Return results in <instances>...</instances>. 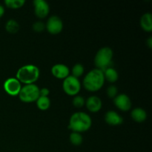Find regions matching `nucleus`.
<instances>
[{
  "label": "nucleus",
  "mask_w": 152,
  "mask_h": 152,
  "mask_svg": "<svg viewBox=\"0 0 152 152\" xmlns=\"http://www.w3.org/2000/svg\"><path fill=\"white\" fill-rule=\"evenodd\" d=\"M132 117L134 121L142 123L146 120L147 114L145 110H143L142 108H137L132 111Z\"/></svg>",
  "instance_id": "15"
},
{
  "label": "nucleus",
  "mask_w": 152,
  "mask_h": 152,
  "mask_svg": "<svg viewBox=\"0 0 152 152\" xmlns=\"http://www.w3.org/2000/svg\"><path fill=\"white\" fill-rule=\"evenodd\" d=\"M86 107L91 112H97L102 108V101L98 96H91L86 101Z\"/></svg>",
  "instance_id": "12"
},
{
  "label": "nucleus",
  "mask_w": 152,
  "mask_h": 152,
  "mask_svg": "<svg viewBox=\"0 0 152 152\" xmlns=\"http://www.w3.org/2000/svg\"><path fill=\"white\" fill-rule=\"evenodd\" d=\"M4 7H3L2 5H1V4H0V18H1V16H3V15H4Z\"/></svg>",
  "instance_id": "26"
},
{
  "label": "nucleus",
  "mask_w": 152,
  "mask_h": 152,
  "mask_svg": "<svg viewBox=\"0 0 152 152\" xmlns=\"http://www.w3.org/2000/svg\"><path fill=\"white\" fill-rule=\"evenodd\" d=\"M21 88V83L16 78H9L4 83V91L10 96H18Z\"/></svg>",
  "instance_id": "7"
},
{
  "label": "nucleus",
  "mask_w": 152,
  "mask_h": 152,
  "mask_svg": "<svg viewBox=\"0 0 152 152\" xmlns=\"http://www.w3.org/2000/svg\"><path fill=\"white\" fill-rule=\"evenodd\" d=\"M114 102L119 109L123 111H129L131 107H132V102H131L130 98L125 94L117 95L114 98Z\"/></svg>",
  "instance_id": "10"
},
{
  "label": "nucleus",
  "mask_w": 152,
  "mask_h": 152,
  "mask_svg": "<svg viewBox=\"0 0 152 152\" xmlns=\"http://www.w3.org/2000/svg\"><path fill=\"white\" fill-rule=\"evenodd\" d=\"M45 27L50 34H57L62 31L63 23L60 18L56 16H52L48 20Z\"/></svg>",
  "instance_id": "8"
},
{
  "label": "nucleus",
  "mask_w": 152,
  "mask_h": 152,
  "mask_svg": "<svg viewBox=\"0 0 152 152\" xmlns=\"http://www.w3.org/2000/svg\"><path fill=\"white\" fill-rule=\"evenodd\" d=\"M105 80H107L110 83H114L118 80V73L114 68H108L103 71Z\"/></svg>",
  "instance_id": "16"
},
{
  "label": "nucleus",
  "mask_w": 152,
  "mask_h": 152,
  "mask_svg": "<svg viewBox=\"0 0 152 152\" xmlns=\"http://www.w3.org/2000/svg\"><path fill=\"white\" fill-rule=\"evenodd\" d=\"M104 83L105 77L103 71L97 68L89 71L83 80V86L85 88L91 92L99 91L103 86Z\"/></svg>",
  "instance_id": "1"
},
{
  "label": "nucleus",
  "mask_w": 152,
  "mask_h": 152,
  "mask_svg": "<svg viewBox=\"0 0 152 152\" xmlns=\"http://www.w3.org/2000/svg\"><path fill=\"white\" fill-rule=\"evenodd\" d=\"M62 87L64 91L67 94L70 96H75L80 91L81 83L78 78H76L73 76H68L64 80Z\"/></svg>",
  "instance_id": "6"
},
{
  "label": "nucleus",
  "mask_w": 152,
  "mask_h": 152,
  "mask_svg": "<svg viewBox=\"0 0 152 152\" xmlns=\"http://www.w3.org/2000/svg\"><path fill=\"white\" fill-rule=\"evenodd\" d=\"M84 73V68L82 64H76L74 65L72 68V76L73 77L78 78L81 77Z\"/></svg>",
  "instance_id": "21"
},
{
  "label": "nucleus",
  "mask_w": 152,
  "mask_h": 152,
  "mask_svg": "<svg viewBox=\"0 0 152 152\" xmlns=\"http://www.w3.org/2000/svg\"><path fill=\"white\" fill-rule=\"evenodd\" d=\"M34 11L37 17L44 19L49 13L50 7L47 1L44 0H35L34 1Z\"/></svg>",
  "instance_id": "9"
},
{
  "label": "nucleus",
  "mask_w": 152,
  "mask_h": 152,
  "mask_svg": "<svg viewBox=\"0 0 152 152\" xmlns=\"http://www.w3.org/2000/svg\"><path fill=\"white\" fill-rule=\"evenodd\" d=\"M85 103H86V100L81 96H76L73 99V105L76 108H82L85 105Z\"/></svg>",
  "instance_id": "22"
},
{
  "label": "nucleus",
  "mask_w": 152,
  "mask_h": 152,
  "mask_svg": "<svg viewBox=\"0 0 152 152\" xmlns=\"http://www.w3.org/2000/svg\"><path fill=\"white\" fill-rule=\"evenodd\" d=\"M5 28L7 32L10 33V34H15L19 31V25L16 21L10 19V20L7 21V23H6Z\"/></svg>",
  "instance_id": "18"
},
{
  "label": "nucleus",
  "mask_w": 152,
  "mask_h": 152,
  "mask_svg": "<svg viewBox=\"0 0 152 152\" xmlns=\"http://www.w3.org/2000/svg\"><path fill=\"white\" fill-rule=\"evenodd\" d=\"M152 16L151 13H145L141 17L140 25L142 29L146 32H151L152 31V22H151Z\"/></svg>",
  "instance_id": "14"
},
{
  "label": "nucleus",
  "mask_w": 152,
  "mask_h": 152,
  "mask_svg": "<svg viewBox=\"0 0 152 152\" xmlns=\"http://www.w3.org/2000/svg\"><path fill=\"white\" fill-rule=\"evenodd\" d=\"M69 68L64 64H56L51 68V73L56 78L65 80L69 76Z\"/></svg>",
  "instance_id": "11"
},
{
  "label": "nucleus",
  "mask_w": 152,
  "mask_h": 152,
  "mask_svg": "<svg viewBox=\"0 0 152 152\" xmlns=\"http://www.w3.org/2000/svg\"><path fill=\"white\" fill-rule=\"evenodd\" d=\"M105 120L108 125L111 126H119L123 122V117L114 111H109L106 113Z\"/></svg>",
  "instance_id": "13"
},
{
  "label": "nucleus",
  "mask_w": 152,
  "mask_h": 152,
  "mask_svg": "<svg viewBox=\"0 0 152 152\" xmlns=\"http://www.w3.org/2000/svg\"><path fill=\"white\" fill-rule=\"evenodd\" d=\"M91 119L85 112L74 113L69 121V128L73 132L82 133L88 130L91 126Z\"/></svg>",
  "instance_id": "2"
},
{
  "label": "nucleus",
  "mask_w": 152,
  "mask_h": 152,
  "mask_svg": "<svg viewBox=\"0 0 152 152\" xmlns=\"http://www.w3.org/2000/svg\"><path fill=\"white\" fill-rule=\"evenodd\" d=\"M6 6L12 9L20 8L25 4V0H5L4 1Z\"/></svg>",
  "instance_id": "19"
},
{
  "label": "nucleus",
  "mask_w": 152,
  "mask_h": 152,
  "mask_svg": "<svg viewBox=\"0 0 152 152\" xmlns=\"http://www.w3.org/2000/svg\"><path fill=\"white\" fill-rule=\"evenodd\" d=\"M112 58L113 51L110 48L104 47L99 49L94 59V63L96 68L104 71L107 68H111Z\"/></svg>",
  "instance_id": "4"
},
{
  "label": "nucleus",
  "mask_w": 152,
  "mask_h": 152,
  "mask_svg": "<svg viewBox=\"0 0 152 152\" xmlns=\"http://www.w3.org/2000/svg\"><path fill=\"white\" fill-rule=\"evenodd\" d=\"M70 140L71 143L74 145H80L83 142V137L80 133L77 132H72L70 135Z\"/></svg>",
  "instance_id": "20"
},
{
  "label": "nucleus",
  "mask_w": 152,
  "mask_h": 152,
  "mask_svg": "<svg viewBox=\"0 0 152 152\" xmlns=\"http://www.w3.org/2000/svg\"><path fill=\"white\" fill-rule=\"evenodd\" d=\"M50 94V91L46 88L39 89V96H48Z\"/></svg>",
  "instance_id": "25"
},
{
  "label": "nucleus",
  "mask_w": 152,
  "mask_h": 152,
  "mask_svg": "<svg viewBox=\"0 0 152 152\" xmlns=\"http://www.w3.org/2000/svg\"><path fill=\"white\" fill-rule=\"evenodd\" d=\"M40 71L34 65H26L21 67L16 73V79L25 85L34 84L39 77Z\"/></svg>",
  "instance_id": "3"
},
{
  "label": "nucleus",
  "mask_w": 152,
  "mask_h": 152,
  "mask_svg": "<svg viewBox=\"0 0 152 152\" xmlns=\"http://www.w3.org/2000/svg\"><path fill=\"white\" fill-rule=\"evenodd\" d=\"M37 105L39 109L45 111L48 109L50 105V101L48 96H39L37 101Z\"/></svg>",
  "instance_id": "17"
},
{
  "label": "nucleus",
  "mask_w": 152,
  "mask_h": 152,
  "mask_svg": "<svg viewBox=\"0 0 152 152\" xmlns=\"http://www.w3.org/2000/svg\"><path fill=\"white\" fill-rule=\"evenodd\" d=\"M147 45H148V46L149 48H151V47H152V38L151 37H150V38L147 40Z\"/></svg>",
  "instance_id": "27"
},
{
  "label": "nucleus",
  "mask_w": 152,
  "mask_h": 152,
  "mask_svg": "<svg viewBox=\"0 0 152 152\" xmlns=\"http://www.w3.org/2000/svg\"><path fill=\"white\" fill-rule=\"evenodd\" d=\"M18 96L21 101L24 102H35L39 97V88L35 84L25 85L22 87Z\"/></svg>",
  "instance_id": "5"
},
{
  "label": "nucleus",
  "mask_w": 152,
  "mask_h": 152,
  "mask_svg": "<svg viewBox=\"0 0 152 152\" xmlns=\"http://www.w3.org/2000/svg\"><path fill=\"white\" fill-rule=\"evenodd\" d=\"M107 94L108 97L115 98L117 95V88L114 86H111L107 89Z\"/></svg>",
  "instance_id": "23"
},
{
  "label": "nucleus",
  "mask_w": 152,
  "mask_h": 152,
  "mask_svg": "<svg viewBox=\"0 0 152 152\" xmlns=\"http://www.w3.org/2000/svg\"><path fill=\"white\" fill-rule=\"evenodd\" d=\"M45 28V25L42 22H39V21L35 22L33 25V29L36 32H42L44 31Z\"/></svg>",
  "instance_id": "24"
}]
</instances>
